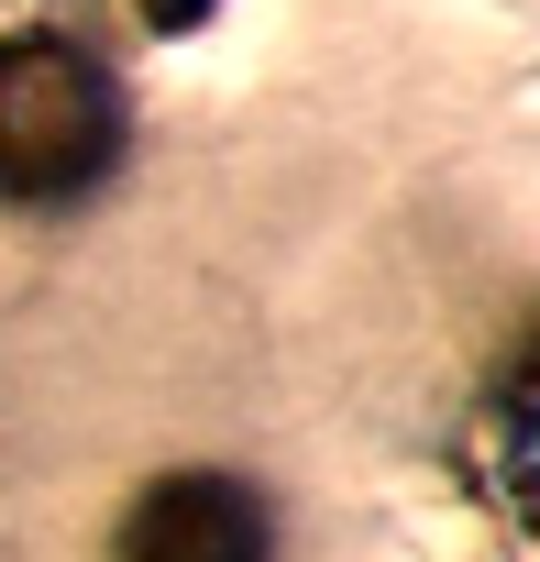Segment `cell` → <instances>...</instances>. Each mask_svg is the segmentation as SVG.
Wrapping results in <instances>:
<instances>
[{
  "label": "cell",
  "instance_id": "1",
  "mask_svg": "<svg viewBox=\"0 0 540 562\" xmlns=\"http://www.w3.org/2000/svg\"><path fill=\"white\" fill-rule=\"evenodd\" d=\"M133 144V89L56 23L0 34V199L12 210H67L89 199Z\"/></svg>",
  "mask_w": 540,
  "mask_h": 562
},
{
  "label": "cell",
  "instance_id": "2",
  "mask_svg": "<svg viewBox=\"0 0 540 562\" xmlns=\"http://www.w3.org/2000/svg\"><path fill=\"white\" fill-rule=\"evenodd\" d=\"M111 562H277V518L243 474H166L133 496Z\"/></svg>",
  "mask_w": 540,
  "mask_h": 562
},
{
  "label": "cell",
  "instance_id": "3",
  "mask_svg": "<svg viewBox=\"0 0 540 562\" xmlns=\"http://www.w3.org/2000/svg\"><path fill=\"white\" fill-rule=\"evenodd\" d=\"M474 474L518 529H540V331L496 364V386L474 408Z\"/></svg>",
  "mask_w": 540,
  "mask_h": 562
},
{
  "label": "cell",
  "instance_id": "4",
  "mask_svg": "<svg viewBox=\"0 0 540 562\" xmlns=\"http://www.w3.org/2000/svg\"><path fill=\"white\" fill-rule=\"evenodd\" d=\"M210 12H221V0H133V23H144V34H199Z\"/></svg>",
  "mask_w": 540,
  "mask_h": 562
}]
</instances>
